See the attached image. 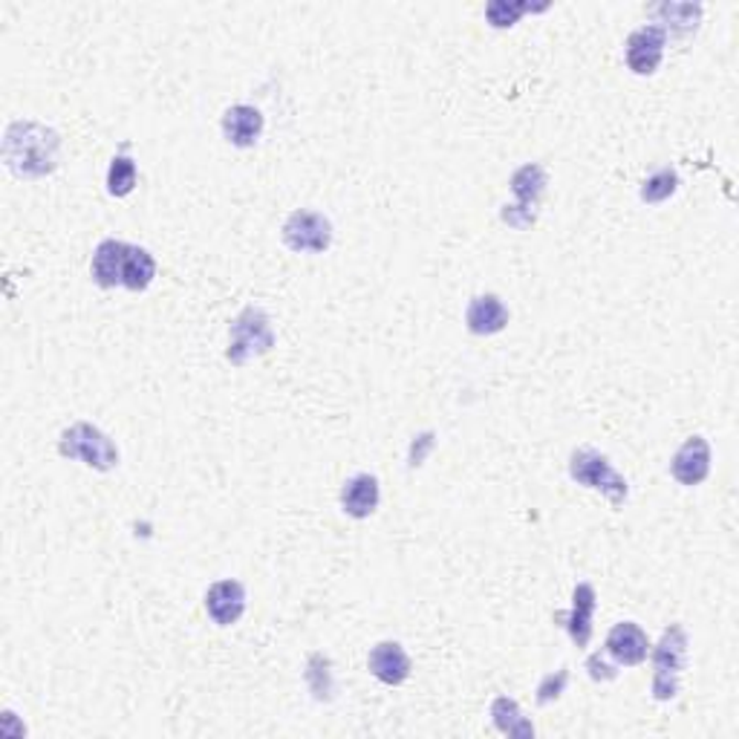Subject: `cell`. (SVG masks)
<instances>
[{
	"label": "cell",
	"mask_w": 739,
	"mask_h": 739,
	"mask_svg": "<svg viewBox=\"0 0 739 739\" xmlns=\"http://www.w3.org/2000/svg\"><path fill=\"white\" fill-rule=\"evenodd\" d=\"M275 346V330H272L269 316L263 312L261 307L243 309L234 321H231L229 330V350H225V359H229L234 367H243L252 359H261Z\"/></svg>",
	"instance_id": "3"
},
{
	"label": "cell",
	"mask_w": 739,
	"mask_h": 739,
	"mask_svg": "<svg viewBox=\"0 0 739 739\" xmlns=\"http://www.w3.org/2000/svg\"><path fill=\"white\" fill-rule=\"evenodd\" d=\"M378 500H382V492H378V479L373 474H355L341 488V508H344V515L355 517V520L373 515Z\"/></svg>",
	"instance_id": "17"
},
{
	"label": "cell",
	"mask_w": 739,
	"mask_h": 739,
	"mask_svg": "<svg viewBox=\"0 0 739 739\" xmlns=\"http://www.w3.org/2000/svg\"><path fill=\"white\" fill-rule=\"evenodd\" d=\"M136 188V162L131 156H115L108 170V191L113 197H128Z\"/></svg>",
	"instance_id": "21"
},
{
	"label": "cell",
	"mask_w": 739,
	"mask_h": 739,
	"mask_svg": "<svg viewBox=\"0 0 739 739\" xmlns=\"http://www.w3.org/2000/svg\"><path fill=\"white\" fill-rule=\"evenodd\" d=\"M492 719L497 725V731L508 734V737H520L529 739L534 737V725L520 714V705L515 699H508V696H497L492 702Z\"/></svg>",
	"instance_id": "18"
},
{
	"label": "cell",
	"mask_w": 739,
	"mask_h": 739,
	"mask_svg": "<svg viewBox=\"0 0 739 739\" xmlns=\"http://www.w3.org/2000/svg\"><path fill=\"white\" fill-rule=\"evenodd\" d=\"M566 682H570V670H558V676L554 673H549L543 682H540L538 687V702L540 705H549L552 699H558L563 693V687H566Z\"/></svg>",
	"instance_id": "24"
},
{
	"label": "cell",
	"mask_w": 739,
	"mask_h": 739,
	"mask_svg": "<svg viewBox=\"0 0 739 739\" xmlns=\"http://www.w3.org/2000/svg\"><path fill=\"white\" fill-rule=\"evenodd\" d=\"M280 238L293 252L298 254H323L332 246V223L318 211L298 208L286 217Z\"/></svg>",
	"instance_id": "8"
},
{
	"label": "cell",
	"mask_w": 739,
	"mask_h": 739,
	"mask_svg": "<svg viewBox=\"0 0 739 739\" xmlns=\"http://www.w3.org/2000/svg\"><path fill=\"white\" fill-rule=\"evenodd\" d=\"M465 327L474 335H497L508 327V309L497 295H477L465 309Z\"/></svg>",
	"instance_id": "15"
},
{
	"label": "cell",
	"mask_w": 739,
	"mask_h": 739,
	"mask_svg": "<svg viewBox=\"0 0 739 739\" xmlns=\"http://www.w3.org/2000/svg\"><path fill=\"white\" fill-rule=\"evenodd\" d=\"M431 448H433V431L422 433V437H416L413 445H410V468H419Z\"/></svg>",
	"instance_id": "26"
},
{
	"label": "cell",
	"mask_w": 739,
	"mask_h": 739,
	"mask_svg": "<svg viewBox=\"0 0 739 739\" xmlns=\"http://www.w3.org/2000/svg\"><path fill=\"white\" fill-rule=\"evenodd\" d=\"M687 632L685 627L679 624H670L668 630L662 632V641L655 644L653 650V696L659 702L673 699L679 693V682H682V673L687 668Z\"/></svg>",
	"instance_id": "5"
},
{
	"label": "cell",
	"mask_w": 739,
	"mask_h": 739,
	"mask_svg": "<svg viewBox=\"0 0 739 739\" xmlns=\"http://www.w3.org/2000/svg\"><path fill=\"white\" fill-rule=\"evenodd\" d=\"M547 7H531V3H506V0H494L485 7V18L492 23L494 30H508L520 21V15L526 12H543Z\"/></svg>",
	"instance_id": "20"
},
{
	"label": "cell",
	"mask_w": 739,
	"mask_h": 739,
	"mask_svg": "<svg viewBox=\"0 0 739 739\" xmlns=\"http://www.w3.org/2000/svg\"><path fill=\"white\" fill-rule=\"evenodd\" d=\"M664 46H668V30L659 23L641 26L627 38V64L636 76H653L662 67Z\"/></svg>",
	"instance_id": "9"
},
{
	"label": "cell",
	"mask_w": 739,
	"mask_h": 739,
	"mask_svg": "<svg viewBox=\"0 0 739 739\" xmlns=\"http://www.w3.org/2000/svg\"><path fill=\"white\" fill-rule=\"evenodd\" d=\"M570 477L577 485H586V488H595L607 497L613 506H624L627 494H630V485L627 479L618 474L609 460L604 454H598L595 448H577L570 456Z\"/></svg>",
	"instance_id": "6"
},
{
	"label": "cell",
	"mask_w": 739,
	"mask_h": 739,
	"mask_svg": "<svg viewBox=\"0 0 739 739\" xmlns=\"http://www.w3.org/2000/svg\"><path fill=\"white\" fill-rule=\"evenodd\" d=\"M604 653L609 659H616V664H624V668H636L647 659L650 653V639H647V632L641 630L636 621H618L607 636V650Z\"/></svg>",
	"instance_id": "12"
},
{
	"label": "cell",
	"mask_w": 739,
	"mask_h": 739,
	"mask_svg": "<svg viewBox=\"0 0 739 739\" xmlns=\"http://www.w3.org/2000/svg\"><path fill=\"white\" fill-rule=\"evenodd\" d=\"M676 188H679V174L673 168H664L641 185V200L650 202V206H659V202L670 200V197L676 194Z\"/></svg>",
	"instance_id": "22"
},
{
	"label": "cell",
	"mask_w": 739,
	"mask_h": 739,
	"mask_svg": "<svg viewBox=\"0 0 739 739\" xmlns=\"http://www.w3.org/2000/svg\"><path fill=\"white\" fill-rule=\"evenodd\" d=\"M92 280L101 289L124 286L131 293H145L154 284L156 261L154 254L142 246H131L124 240H101L92 252Z\"/></svg>",
	"instance_id": "2"
},
{
	"label": "cell",
	"mask_w": 739,
	"mask_h": 739,
	"mask_svg": "<svg viewBox=\"0 0 739 739\" xmlns=\"http://www.w3.org/2000/svg\"><path fill=\"white\" fill-rule=\"evenodd\" d=\"M670 474L679 479L682 485L693 488L708 479L710 474V445L705 437H691L685 445L679 448L673 462H670Z\"/></svg>",
	"instance_id": "11"
},
{
	"label": "cell",
	"mask_w": 739,
	"mask_h": 739,
	"mask_svg": "<svg viewBox=\"0 0 739 739\" xmlns=\"http://www.w3.org/2000/svg\"><path fill=\"white\" fill-rule=\"evenodd\" d=\"M655 18H664V23H673V30H679L682 35L696 30V23L702 18V7L696 3H662V7L653 9Z\"/></svg>",
	"instance_id": "19"
},
{
	"label": "cell",
	"mask_w": 739,
	"mask_h": 739,
	"mask_svg": "<svg viewBox=\"0 0 739 739\" xmlns=\"http://www.w3.org/2000/svg\"><path fill=\"white\" fill-rule=\"evenodd\" d=\"M206 609L217 627H231L246 613V589L240 581H231V577L217 581V584L208 586Z\"/></svg>",
	"instance_id": "10"
},
{
	"label": "cell",
	"mask_w": 739,
	"mask_h": 739,
	"mask_svg": "<svg viewBox=\"0 0 739 739\" xmlns=\"http://www.w3.org/2000/svg\"><path fill=\"white\" fill-rule=\"evenodd\" d=\"M58 454L64 460H81L87 468L113 471L119 465V448L104 431L90 422L69 424L58 439Z\"/></svg>",
	"instance_id": "4"
},
{
	"label": "cell",
	"mask_w": 739,
	"mask_h": 739,
	"mask_svg": "<svg viewBox=\"0 0 739 739\" xmlns=\"http://www.w3.org/2000/svg\"><path fill=\"white\" fill-rule=\"evenodd\" d=\"M370 673L385 682V685H401L410 676V655L405 653V647L399 641H382L370 650L367 655Z\"/></svg>",
	"instance_id": "14"
},
{
	"label": "cell",
	"mask_w": 739,
	"mask_h": 739,
	"mask_svg": "<svg viewBox=\"0 0 739 739\" xmlns=\"http://www.w3.org/2000/svg\"><path fill=\"white\" fill-rule=\"evenodd\" d=\"M307 682H309V687H312V693H316V699H330V693H332L330 659H323L321 653L309 655Z\"/></svg>",
	"instance_id": "23"
},
{
	"label": "cell",
	"mask_w": 739,
	"mask_h": 739,
	"mask_svg": "<svg viewBox=\"0 0 739 739\" xmlns=\"http://www.w3.org/2000/svg\"><path fill=\"white\" fill-rule=\"evenodd\" d=\"M62 159V136L41 122L18 119L3 133V162L21 179H41L53 174Z\"/></svg>",
	"instance_id": "1"
},
{
	"label": "cell",
	"mask_w": 739,
	"mask_h": 739,
	"mask_svg": "<svg viewBox=\"0 0 739 739\" xmlns=\"http://www.w3.org/2000/svg\"><path fill=\"white\" fill-rule=\"evenodd\" d=\"M547 170L540 168L538 162H529L523 168L515 170L511 177V191H515L517 202L515 206H506L503 211V223L515 225V229H529L534 225V208H538L540 197L547 191Z\"/></svg>",
	"instance_id": "7"
},
{
	"label": "cell",
	"mask_w": 739,
	"mask_h": 739,
	"mask_svg": "<svg viewBox=\"0 0 739 739\" xmlns=\"http://www.w3.org/2000/svg\"><path fill=\"white\" fill-rule=\"evenodd\" d=\"M223 136L234 147H252L263 136V113L249 104H234L223 115Z\"/></svg>",
	"instance_id": "16"
},
{
	"label": "cell",
	"mask_w": 739,
	"mask_h": 739,
	"mask_svg": "<svg viewBox=\"0 0 739 739\" xmlns=\"http://www.w3.org/2000/svg\"><path fill=\"white\" fill-rule=\"evenodd\" d=\"M586 668H589V676L595 679V682H613V679L618 676L616 664L607 662V655H589V662H586Z\"/></svg>",
	"instance_id": "25"
},
{
	"label": "cell",
	"mask_w": 739,
	"mask_h": 739,
	"mask_svg": "<svg viewBox=\"0 0 739 739\" xmlns=\"http://www.w3.org/2000/svg\"><path fill=\"white\" fill-rule=\"evenodd\" d=\"M598 607V595H595L593 584H577L572 593V609L570 613H558L554 621H561L570 630L572 641L577 647H586L593 639V616Z\"/></svg>",
	"instance_id": "13"
}]
</instances>
